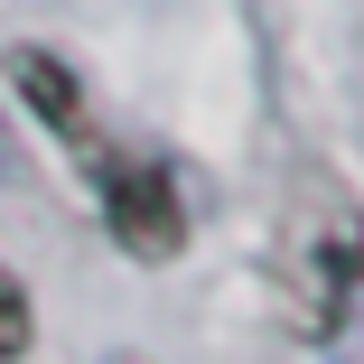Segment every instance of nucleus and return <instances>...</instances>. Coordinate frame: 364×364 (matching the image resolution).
<instances>
[{
	"label": "nucleus",
	"mask_w": 364,
	"mask_h": 364,
	"mask_svg": "<svg viewBox=\"0 0 364 364\" xmlns=\"http://www.w3.org/2000/svg\"><path fill=\"white\" fill-rule=\"evenodd\" d=\"M65 150H85L94 159V196H103V225H112V243L131 252V262H168L178 243H187V196H178V178L159 168V159H131V150H112V140L85 122Z\"/></svg>",
	"instance_id": "nucleus-1"
},
{
	"label": "nucleus",
	"mask_w": 364,
	"mask_h": 364,
	"mask_svg": "<svg viewBox=\"0 0 364 364\" xmlns=\"http://www.w3.org/2000/svg\"><path fill=\"white\" fill-rule=\"evenodd\" d=\"M28 336H38V318H28V289L0 271V364L10 355H28Z\"/></svg>",
	"instance_id": "nucleus-3"
},
{
	"label": "nucleus",
	"mask_w": 364,
	"mask_h": 364,
	"mask_svg": "<svg viewBox=\"0 0 364 364\" xmlns=\"http://www.w3.org/2000/svg\"><path fill=\"white\" fill-rule=\"evenodd\" d=\"M299 280H309L299 327H309V336H336V327H346V309H355V280H364V215H355V205H336V225L309 243Z\"/></svg>",
	"instance_id": "nucleus-2"
}]
</instances>
